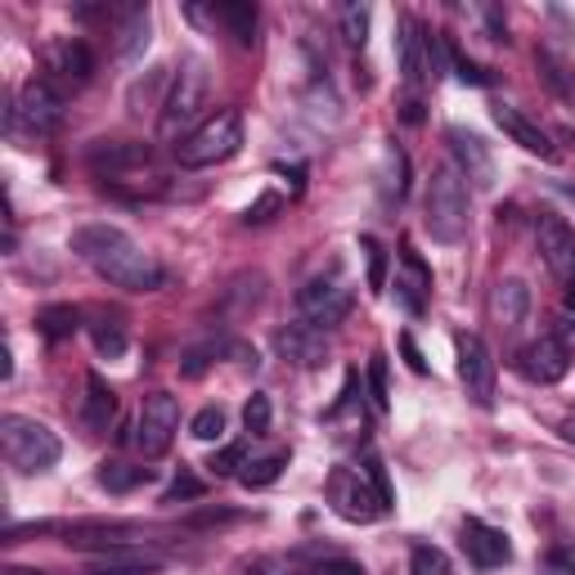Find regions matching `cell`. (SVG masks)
I'll list each match as a JSON object with an SVG mask.
<instances>
[{"label":"cell","mask_w":575,"mask_h":575,"mask_svg":"<svg viewBox=\"0 0 575 575\" xmlns=\"http://www.w3.org/2000/svg\"><path fill=\"white\" fill-rule=\"evenodd\" d=\"M535 243H540L544 266L566 284L575 275V229L557 212H540L535 216Z\"/></svg>","instance_id":"14"},{"label":"cell","mask_w":575,"mask_h":575,"mask_svg":"<svg viewBox=\"0 0 575 575\" xmlns=\"http://www.w3.org/2000/svg\"><path fill=\"white\" fill-rule=\"evenodd\" d=\"M203 481L194 476V472H176V481L167 485V490H162V504H181V500H198L203 495Z\"/></svg>","instance_id":"40"},{"label":"cell","mask_w":575,"mask_h":575,"mask_svg":"<svg viewBox=\"0 0 575 575\" xmlns=\"http://www.w3.org/2000/svg\"><path fill=\"white\" fill-rule=\"evenodd\" d=\"M485 23H490V41H509V23L500 19V10H485Z\"/></svg>","instance_id":"47"},{"label":"cell","mask_w":575,"mask_h":575,"mask_svg":"<svg viewBox=\"0 0 575 575\" xmlns=\"http://www.w3.org/2000/svg\"><path fill=\"white\" fill-rule=\"evenodd\" d=\"M243 463H248V441H229L225 450H216V454H212V463H207V468H212L216 476H238V472H243Z\"/></svg>","instance_id":"37"},{"label":"cell","mask_w":575,"mask_h":575,"mask_svg":"<svg viewBox=\"0 0 575 575\" xmlns=\"http://www.w3.org/2000/svg\"><path fill=\"white\" fill-rule=\"evenodd\" d=\"M181 432V400L172 391H153L140 409V423H135V445L144 459H162L172 450Z\"/></svg>","instance_id":"8"},{"label":"cell","mask_w":575,"mask_h":575,"mask_svg":"<svg viewBox=\"0 0 575 575\" xmlns=\"http://www.w3.org/2000/svg\"><path fill=\"white\" fill-rule=\"evenodd\" d=\"M369 391H373L378 414H387V409H391V387H387V356L382 351L369 356Z\"/></svg>","instance_id":"38"},{"label":"cell","mask_w":575,"mask_h":575,"mask_svg":"<svg viewBox=\"0 0 575 575\" xmlns=\"http://www.w3.org/2000/svg\"><path fill=\"white\" fill-rule=\"evenodd\" d=\"M63 535L68 548L76 553H113V548H131L144 526L140 522H72V526H54Z\"/></svg>","instance_id":"12"},{"label":"cell","mask_w":575,"mask_h":575,"mask_svg":"<svg viewBox=\"0 0 575 575\" xmlns=\"http://www.w3.org/2000/svg\"><path fill=\"white\" fill-rule=\"evenodd\" d=\"M459 544H463L468 562H472V566H481V571H495V566H504V562L513 557L509 535H504V531H495V526H485V522H476V517H468V522H463Z\"/></svg>","instance_id":"16"},{"label":"cell","mask_w":575,"mask_h":575,"mask_svg":"<svg viewBox=\"0 0 575 575\" xmlns=\"http://www.w3.org/2000/svg\"><path fill=\"white\" fill-rule=\"evenodd\" d=\"M113 419H117V391L100 373H86V404H81V423L100 437V432L113 428Z\"/></svg>","instance_id":"21"},{"label":"cell","mask_w":575,"mask_h":575,"mask_svg":"<svg viewBox=\"0 0 575 575\" xmlns=\"http://www.w3.org/2000/svg\"><path fill=\"white\" fill-rule=\"evenodd\" d=\"M37 328H41L50 342H63V338H72L76 328H81V315H76V306H45L37 315Z\"/></svg>","instance_id":"28"},{"label":"cell","mask_w":575,"mask_h":575,"mask_svg":"<svg viewBox=\"0 0 575 575\" xmlns=\"http://www.w3.org/2000/svg\"><path fill=\"white\" fill-rule=\"evenodd\" d=\"M10 122L28 126L32 135H54V131L63 126V100L54 95L50 81H37V76H32L28 86L19 91L14 109H10Z\"/></svg>","instance_id":"11"},{"label":"cell","mask_w":575,"mask_h":575,"mask_svg":"<svg viewBox=\"0 0 575 575\" xmlns=\"http://www.w3.org/2000/svg\"><path fill=\"white\" fill-rule=\"evenodd\" d=\"M535 68H540V76L548 81V91H553L557 100L575 104V72H571L553 50H535Z\"/></svg>","instance_id":"25"},{"label":"cell","mask_w":575,"mask_h":575,"mask_svg":"<svg viewBox=\"0 0 575 575\" xmlns=\"http://www.w3.org/2000/svg\"><path fill=\"white\" fill-rule=\"evenodd\" d=\"M162 566V557L157 553H148V548H113V553H100L86 571L81 575H144V571H157Z\"/></svg>","instance_id":"22"},{"label":"cell","mask_w":575,"mask_h":575,"mask_svg":"<svg viewBox=\"0 0 575 575\" xmlns=\"http://www.w3.org/2000/svg\"><path fill=\"white\" fill-rule=\"evenodd\" d=\"M297 315L306 328H315V333H328V328H338L351 315V288L338 275H328V279L315 275L297 292Z\"/></svg>","instance_id":"6"},{"label":"cell","mask_w":575,"mask_h":575,"mask_svg":"<svg viewBox=\"0 0 575 575\" xmlns=\"http://www.w3.org/2000/svg\"><path fill=\"white\" fill-rule=\"evenodd\" d=\"M409 575H454V566L437 544H414L409 548Z\"/></svg>","instance_id":"31"},{"label":"cell","mask_w":575,"mask_h":575,"mask_svg":"<svg viewBox=\"0 0 575 575\" xmlns=\"http://www.w3.org/2000/svg\"><path fill=\"white\" fill-rule=\"evenodd\" d=\"M288 468V450H279V454H266V459H248L243 463V472H238V481L248 485V490H266V485H275L279 481V472Z\"/></svg>","instance_id":"27"},{"label":"cell","mask_w":575,"mask_h":575,"mask_svg":"<svg viewBox=\"0 0 575 575\" xmlns=\"http://www.w3.org/2000/svg\"><path fill=\"white\" fill-rule=\"evenodd\" d=\"M315 575H369V571L360 562H351V557H328V562H319Z\"/></svg>","instance_id":"45"},{"label":"cell","mask_w":575,"mask_h":575,"mask_svg":"<svg viewBox=\"0 0 575 575\" xmlns=\"http://www.w3.org/2000/svg\"><path fill=\"white\" fill-rule=\"evenodd\" d=\"M91 342H95L100 356L117 360V356H126V328H122L117 319H95V324H91Z\"/></svg>","instance_id":"30"},{"label":"cell","mask_w":575,"mask_h":575,"mask_svg":"<svg viewBox=\"0 0 575 575\" xmlns=\"http://www.w3.org/2000/svg\"><path fill=\"white\" fill-rule=\"evenodd\" d=\"M189 432H194L198 441H220V437H225V409H216V404L198 409L194 423H189Z\"/></svg>","instance_id":"39"},{"label":"cell","mask_w":575,"mask_h":575,"mask_svg":"<svg viewBox=\"0 0 575 575\" xmlns=\"http://www.w3.org/2000/svg\"><path fill=\"white\" fill-rule=\"evenodd\" d=\"M454 351H459V382H463V391H468L481 409H490V404H495V378H500L495 356H490V347H485L476 333H459V338H454Z\"/></svg>","instance_id":"10"},{"label":"cell","mask_w":575,"mask_h":575,"mask_svg":"<svg viewBox=\"0 0 575 575\" xmlns=\"http://www.w3.org/2000/svg\"><path fill=\"white\" fill-rule=\"evenodd\" d=\"M95 481L109 490V495H131V490H140V485H148V481H153V468H144V463H122V459H109V463H100Z\"/></svg>","instance_id":"24"},{"label":"cell","mask_w":575,"mask_h":575,"mask_svg":"<svg viewBox=\"0 0 575 575\" xmlns=\"http://www.w3.org/2000/svg\"><path fill=\"white\" fill-rule=\"evenodd\" d=\"M557 432H562V441H571V445H575V414H566V419L557 423Z\"/></svg>","instance_id":"49"},{"label":"cell","mask_w":575,"mask_h":575,"mask_svg":"<svg viewBox=\"0 0 575 575\" xmlns=\"http://www.w3.org/2000/svg\"><path fill=\"white\" fill-rule=\"evenodd\" d=\"M445 50H450V68H454V76L463 81V86H481V91H485V86H495V76H490L481 63H472L459 45H445Z\"/></svg>","instance_id":"32"},{"label":"cell","mask_w":575,"mask_h":575,"mask_svg":"<svg viewBox=\"0 0 575 575\" xmlns=\"http://www.w3.org/2000/svg\"><path fill=\"white\" fill-rule=\"evenodd\" d=\"M553 338L562 342V351H566V356H575V315H571V310L553 319Z\"/></svg>","instance_id":"43"},{"label":"cell","mask_w":575,"mask_h":575,"mask_svg":"<svg viewBox=\"0 0 575 575\" xmlns=\"http://www.w3.org/2000/svg\"><path fill=\"white\" fill-rule=\"evenodd\" d=\"M207 86H212V76H207V63L203 59H189L181 72H176V81H172V95H167V113H162V131L167 135H176L181 126H189L198 113H203V104H207Z\"/></svg>","instance_id":"9"},{"label":"cell","mask_w":575,"mask_h":575,"mask_svg":"<svg viewBox=\"0 0 575 575\" xmlns=\"http://www.w3.org/2000/svg\"><path fill=\"white\" fill-rule=\"evenodd\" d=\"M45 68H50L54 76L72 81V86H86L91 72H95V54H91V45H86V41H72V37H63V41H54V45L45 50Z\"/></svg>","instance_id":"17"},{"label":"cell","mask_w":575,"mask_h":575,"mask_svg":"<svg viewBox=\"0 0 575 575\" xmlns=\"http://www.w3.org/2000/svg\"><path fill=\"white\" fill-rule=\"evenodd\" d=\"M526 310H531V292L522 279H500L495 292H490V315H495V324L504 328V333H513L517 324H526Z\"/></svg>","instance_id":"20"},{"label":"cell","mask_w":575,"mask_h":575,"mask_svg":"<svg viewBox=\"0 0 575 575\" xmlns=\"http://www.w3.org/2000/svg\"><path fill=\"white\" fill-rule=\"evenodd\" d=\"M270 414H275L270 396H266V391H253V400L243 404V428H248L253 437H266V432H270Z\"/></svg>","instance_id":"36"},{"label":"cell","mask_w":575,"mask_h":575,"mask_svg":"<svg viewBox=\"0 0 575 575\" xmlns=\"http://www.w3.org/2000/svg\"><path fill=\"white\" fill-rule=\"evenodd\" d=\"M396 54H400V72L409 86H428L437 81L450 63V50L437 32H428L419 19H400V37H396Z\"/></svg>","instance_id":"5"},{"label":"cell","mask_w":575,"mask_h":575,"mask_svg":"<svg viewBox=\"0 0 575 575\" xmlns=\"http://www.w3.org/2000/svg\"><path fill=\"white\" fill-rule=\"evenodd\" d=\"M445 144H450V153H454V172H459L472 189H490V185H495V157H490V148H485L481 135H472L468 126H450V131H445Z\"/></svg>","instance_id":"13"},{"label":"cell","mask_w":575,"mask_h":575,"mask_svg":"<svg viewBox=\"0 0 575 575\" xmlns=\"http://www.w3.org/2000/svg\"><path fill=\"white\" fill-rule=\"evenodd\" d=\"M566 310H571V315H575V275H571V279H566Z\"/></svg>","instance_id":"50"},{"label":"cell","mask_w":575,"mask_h":575,"mask_svg":"<svg viewBox=\"0 0 575 575\" xmlns=\"http://www.w3.org/2000/svg\"><path fill=\"white\" fill-rule=\"evenodd\" d=\"M275 347H279V356H284V360H292V364H301V369L324 364V333L306 328L301 319H297V324H288V328H279V333H275Z\"/></svg>","instance_id":"19"},{"label":"cell","mask_w":575,"mask_h":575,"mask_svg":"<svg viewBox=\"0 0 575 575\" xmlns=\"http://www.w3.org/2000/svg\"><path fill=\"white\" fill-rule=\"evenodd\" d=\"M548 571L553 575H575V544H562L548 553Z\"/></svg>","instance_id":"46"},{"label":"cell","mask_w":575,"mask_h":575,"mask_svg":"<svg viewBox=\"0 0 575 575\" xmlns=\"http://www.w3.org/2000/svg\"><path fill=\"white\" fill-rule=\"evenodd\" d=\"M238 148H243V117H238V109H220V113L203 117L176 144V162L185 172H203V167H216V162H229Z\"/></svg>","instance_id":"2"},{"label":"cell","mask_w":575,"mask_h":575,"mask_svg":"<svg viewBox=\"0 0 575 575\" xmlns=\"http://www.w3.org/2000/svg\"><path fill=\"white\" fill-rule=\"evenodd\" d=\"M495 122H500V131L513 140V144H522L526 153H535V157H544V162H557V144L548 140V131H540L531 117H522L517 109H509V104H495Z\"/></svg>","instance_id":"18"},{"label":"cell","mask_w":575,"mask_h":575,"mask_svg":"<svg viewBox=\"0 0 575 575\" xmlns=\"http://www.w3.org/2000/svg\"><path fill=\"white\" fill-rule=\"evenodd\" d=\"M216 522H234V513L216 509V513H198V517H189V526H216Z\"/></svg>","instance_id":"48"},{"label":"cell","mask_w":575,"mask_h":575,"mask_svg":"<svg viewBox=\"0 0 575 575\" xmlns=\"http://www.w3.org/2000/svg\"><path fill=\"white\" fill-rule=\"evenodd\" d=\"M364 476L373 481V490H378V495H382V504L391 509V504H396V495H391V481H387V468H382V459H378L373 450L364 454Z\"/></svg>","instance_id":"41"},{"label":"cell","mask_w":575,"mask_h":575,"mask_svg":"<svg viewBox=\"0 0 575 575\" xmlns=\"http://www.w3.org/2000/svg\"><path fill=\"white\" fill-rule=\"evenodd\" d=\"M400 356H404V364L414 369L419 378L428 373V360H423V351H419V342H414V333H400Z\"/></svg>","instance_id":"44"},{"label":"cell","mask_w":575,"mask_h":575,"mask_svg":"<svg viewBox=\"0 0 575 575\" xmlns=\"http://www.w3.org/2000/svg\"><path fill=\"white\" fill-rule=\"evenodd\" d=\"M153 157L148 144H135V140H104L91 148V167L95 172H126V167H144Z\"/></svg>","instance_id":"23"},{"label":"cell","mask_w":575,"mask_h":575,"mask_svg":"<svg viewBox=\"0 0 575 575\" xmlns=\"http://www.w3.org/2000/svg\"><path fill=\"white\" fill-rule=\"evenodd\" d=\"M0 450H6V463L19 468V472H50L63 454L59 437L37 423V419H23V414H6L0 419Z\"/></svg>","instance_id":"3"},{"label":"cell","mask_w":575,"mask_h":575,"mask_svg":"<svg viewBox=\"0 0 575 575\" xmlns=\"http://www.w3.org/2000/svg\"><path fill=\"white\" fill-rule=\"evenodd\" d=\"M404 176H409V162H404V153L391 144V148H387V181H382V194L400 203V198H404V189H409V181H404Z\"/></svg>","instance_id":"34"},{"label":"cell","mask_w":575,"mask_h":575,"mask_svg":"<svg viewBox=\"0 0 575 575\" xmlns=\"http://www.w3.org/2000/svg\"><path fill=\"white\" fill-rule=\"evenodd\" d=\"M566 369H571V356L562 351V342H557L553 333H548V338H535V342H526V347L517 351V373H522L526 382H535V387L562 382Z\"/></svg>","instance_id":"15"},{"label":"cell","mask_w":575,"mask_h":575,"mask_svg":"<svg viewBox=\"0 0 575 575\" xmlns=\"http://www.w3.org/2000/svg\"><path fill=\"white\" fill-rule=\"evenodd\" d=\"M369 19H373V10L364 6V0H351V6H342V41H347L351 50H364V41H369Z\"/></svg>","instance_id":"29"},{"label":"cell","mask_w":575,"mask_h":575,"mask_svg":"<svg viewBox=\"0 0 575 575\" xmlns=\"http://www.w3.org/2000/svg\"><path fill=\"white\" fill-rule=\"evenodd\" d=\"M216 19L229 28V37L238 41V45H253L257 41V6H216Z\"/></svg>","instance_id":"26"},{"label":"cell","mask_w":575,"mask_h":575,"mask_svg":"<svg viewBox=\"0 0 575 575\" xmlns=\"http://www.w3.org/2000/svg\"><path fill=\"white\" fill-rule=\"evenodd\" d=\"M557 189H562V194H566V198H575V185H557Z\"/></svg>","instance_id":"52"},{"label":"cell","mask_w":575,"mask_h":575,"mask_svg":"<svg viewBox=\"0 0 575 575\" xmlns=\"http://www.w3.org/2000/svg\"><path fill=\"white\" fill-rule=\"evenodd\" d=\"M360 248H364V257H369V292L382 297V292H387V253H382V243L364 234Z\"/></svg>","instance_id":"35"},{"label":"cell","mask_w":575,"mask_h":575,"mask_svg":"<svg viewBox=\"0 0 575 575\" xmlns=\"http://www.w3.org/2000/svg\"><path fill=\"white\" fill-rule=\"evenodd\" d=\"M144 45H148V10H131V19H126V28H122L117 50H122L126 59H135Z\"/></svg>","instance_id":"33"},{"label":"cell","mask_w":575,"mask_h":575,"mask_svg":"<svg viewBox=\"0 0 575 575\" xmlns=\"http://www.w3.org/2000/svg\"><path fill=\"white\" fill-rule=\"evenodd\" d=\"M72 253L100 279H109L113 288H126V292H157L162 284H167V270H162L126 229H117L109 220L81 225L72 234Z\"/></svg>","instance_id":"1"},{"label":"cell","mask_w":575,"mask_h":575,"mask_svg":"<svg viewBox=\"0 0 575 575\" xmlns=\"http://www.w3.org/2000/svg\"><path fill=\"white\" fill-rule=\"evenodd\" d=\"M284 207V198L279 194H261L248 212H243V220H248V225H261V220H270V212H279Z\"/></svg>","instance_id":"42"},{"label":"cell","mask_w":575,"mask_h":575,"mask_svg":"<svg viewBox=\"0 0 575 575\" xmlns=\"http://www.w3.org/2000/svg\"><path fill=\"white\" fill-rule=\"evenodd\" d=\"M428 234L437 243H463L468 238V181L454 167H437L428 185Z\"/></svg>","instance_id":"4"},{"label":"cell","mask_w":575,"mask_h":575,"mask_svg":"<svg viewBox=\"0 0 575 575\" xmlns=\"http://www.w3.org/2000/svg\"><path fill=\"white\" fill-rule=\"evenodd\" d=\"M328 504H333V513L342 522H360V526L378 522L387 513V504L373 490V481L364 472H356V468H333V472H328Z\"/></svg>","instance_id":"7"},{"label":"cell","mask_w":575,"mask_h":575,"mask_svg":"<svg viewBox=\"0 0 575 575\" xmlns=\"http://www.w3.org/2000/svg\"><path fill=\"white\" fill-rule=\"evenodd\" d=\"M6 575H50V571H32V566H10Z\"/></svg>","instance_id":"51"}]
</instances>
